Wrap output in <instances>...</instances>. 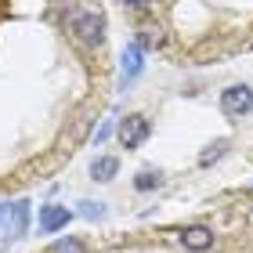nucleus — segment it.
<instances>
[{
	"label": "nucleus",
	"mask_w": 253,
	"mask_h": 253,
	"mask_svg": "<svg viewBox=\"0 0 253 253\" xmlns=\"http://www.w3.org/2000/svg\"><path fill=\"white\" fill-rule=\"evenodd\" d=\"M69 29H73V37H76L80 43L94 47V43H101V37H105V18H101L98 11L73 7V15H69Z\"/></svg>",
	"instance_id": "obj_1"
},
{
	"label": "nucleus",
	"mask_w": 253,
	"mask_h": 253,
	"mask_svg": "<svg viewBox=\"0 0 253 253\" xmlns=\"http://www.w3.org/2000/svg\"><path fill=\"white\" fill-rule=\"evenodd\" d=\"M29 228V203L15 199V203H0V239H22Z\"/></svg>",
	"instance_id": "obj_2"
},
{
	"label": "nucleus",
	"mask_w": 253,
	"mask_h": 253,
	"mask_svg": "<svg viewBox=\"0 0 253 253\" xmlns=\"http://www.w3.org/2000/svg\"><path fill=\"white\" fill-rule=\"evenodd\" d=\"M221 109L224 116H246L253 109V90L246 84H232L228 90H221Z\"/></svg>",
	"instance_id": "obj_3"
},
{
	"label": "nucleus",
	"mask_w": 253,
	"mask_h": 253,
	"mask_svg": "<svg viewBox=\"0 0 253 253\" xmlns=\"http://www.w3.org/2000/svg\"><path fill=\"white\" fill-rule=\"evenodd\" d=\"M116 134H120V145L123 148H137L148 134H152V126H148V120L141 116V112H130L126 120H120V130Z\"/></svg>",
	"instance_id": "obj_4"
},
{
	"label": "nucleus",
	"mask_w": 253,
	"mask_h": 253,
	"mask_svg": "<svg viewBox=\"0 0 253 253\" xmlns=\"http://www.w3.org/2000/svg\"><path fill=\"white\" fill-rule=\"evenodd\" d=\"M69 206H40V232L43 235H51V232H58V228L69 224Z\"/></svg>",
	"instance_id": "obj_5"
},
{
	"label": "nucleus",
	"mask_w": 253,
	"mask_h": 253,
	"mask_svg": "<svg viewBox=\"0 0 253 253\" xmlns=\"http://www.w3.org/2000/svg\"><path fill=\"white\" fill-rule=\"evenodd\" d=\"M181 243H185L188 250H195V253H203V250L213 246V232L206 224H188L185 232H181Z\"/></svg>",
	"instance_id": "obj_6"
},
{
	"label": "nucleus",
	"mask_w": 253,
	"mask_h": 253,
	"mask_svg": "<svg viewBox=\"0 0 253 253\" xmlns=\"http://www.w3.org/2000/svg\"><path fill=\"white\" fill-rule=\"evenodd\" d=\"M120 174V159L116 156H98L94 163H90V177L94 181H112Z\"/></svg>",
	"instance_id": "obj_7"
},
{
	"label": "nucleus",
	"mask_w": 253,
	"mask_h": 253,
	"mask_svg": "<svg viewBox=\"0 0 253 253\" xmlns=\"http://www.w3.org/2000/svg\"><path fill=\"white\" fill-rule=\"evenodd\" d=\"M141 47L137 43H130V47H123V80H134L137 73H141Z\"/></svg>",
	"instance_id": "obj_8"
},
{
	"label": "nucleus",
	"mask_w": 253,
	"mask_h": 253,
	"mask_svg": "<svg viewBox=\"0 0 253 253\" xmlns=\"http://www.w3.org/2000/svg\"><path fill=\"white\" fill-rule=\"evenodd\" d=\"M137 47H141V51H156V47H163V29H159V26H145L141 33H137Z\"/></svg>",
	"instance_id": "obj_9"
},
{
	"label": "nucleus",
	"mask_w": 253,
	"mask_h": 253,
	"mask_svg": "<svg viewBox=\"0 0 253 253\" xmlns=\"http://www.w3.org/2000/svg\"><path fill=\"white\" fill-rule=\"evenodd\" d=\"M159 185H163V174H159V170H141V174L134 177V188L137 192H152Z\"/></svg>",
	"instance_id": "obj_10"
},
{
	"label": "nucleus",
	"mask_w": 253,
	"mask_h": 253,
	"mask_svg": "<svg viewBox=\"0 0 253 253\" xmlns=\"http://www.w3.org/2000/svg\"><path fill=\"white\" fill-rule=\"evenodd\" d=\"M47 253H87V246L80 243V239L65 235V239H58V243H51V246H47Z\"/></svg>",
	"instance_id": "obj_11"
},
{
	"label": "nucleus",
	"mask_w": 253,
	"mask_h": 253,
	"mask_svg": "<svg viewBox=\"0 0 253 253\" xmlns=\"http://www.w3.org/2000/svg\"><path fill=\"white\" fill-rule=\"evenodd\" d=\"M228 152V141H213V145H206V152L199 156V167H210V163H217Z\"/></svg>",
	"instance_id": "obj_12"
},
{
	"label": "nucleus",
	"mask_w": 253,
	"mask_h": 253,
	"mask_svg": "<svg viewBox=\"0 0 253 253\" xmlns=\"http://www.w3.org/2000/svg\"><path fill=\"white\" fill-rule=\"evenodd\" d=\"M80 206H84V217H90V221L105 213V210H101V203H80Z\"/></svg>",
	"instance_id": "obj_13"
},
{
	"label": "nucleus",
	"mask_w": 253,
	"mask_h": 253,
	"mask_svg": "<svg viewBox=\"0 0 253 253\" xmlns=\"http://www.w3.org/2000/svg\"><path fill=\"white\" fill-rule=\"evenodd\" d=\"M130 7H148V0H126Z\"/></svg>",
	"instance_id": "obj_14"
}]
</instances>
